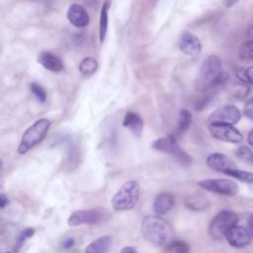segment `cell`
Instances as JSON below:
<instances>
[{
    "mask_svg": "<svg viewBox=\"0 0 253 253\" xmlns=\"http://www.w3.org/2000/svg\"><path fill=\"white\" fill-rule=\"evenodd\" d=\"M243 114L247 119L253 121V98L245 102L243 106Z\"/></svg>",
    "mask_w": 253,
    "mask_h": 253,
    "instance_id": "f1b7e54d",
    "label": "cell"
},
{
    "mask_svg": "<svg viewBox=\"0 0 253 253\" xmlns=\"http://www.w3.org/2000/svg\"><path fill=\"white\" fill-rule=\"evenodd\" d=\"M175 206V197L169 192H162L158 194L153 201L152 208L156 214L163 215L169 212Z\"/></svg>",
    "mask_w": 253,
    "mask_h": 253,
    "instance_id": "5bb4252c",
    "label": "cell"
},
{
    "mask_svg": "<svg viewBox=\"0 0 253 253\" xmlns=\"http://www.w3.org/2000/svg\"><path fill=\"white\" fill-rule=\"evenodd\" d=\"M121 252H122V253H125V252H130V253H132V252H136V249H135L134 247L127 246V247H125V248L121 249Z\"/></svg>",
    "mask_w": 253,
    "mask_h": 253,
    "instance_id": "8d00e7d4",
    "label": "cell"
},
{
    "mask_svg": "<svg viewBox=\"0 0 253 253\" xmlns=\"http://www.w3.org/2000/svg\"><path fill=\"white\" fill-rule=\"evenodd\" d=\"M250 93V88L247 87V86H238L236 88V91L234 92V96L238 97L239 99H242V98H245L248 94Z\"/></svg>",
    "mask_w": 253,
    "mask_h": 253,
    "instance_id": "4dcf8cb0",
    "label": "cell"
},
{
    "mask_svg": "<svg viewBox=\"0 0 253 253\" xmlns=\"http://www.w3.org/2000/svg\"><path fill=\"white\" fill-rule=\"evenodd\" d=\"M123 126L126 128H128L133 134L138 136L141 134L143 129V120L138 114L133 112H127L125 115Z\"/></svg>",
    "mask_w": 253,
    "mask_h": 253,
    "instance_id": "e0dca14e",
    "label": "cell"
},
{
    "mask_svg": "<svg viewBox=\"0 0 253 253\" xmlns=\"http://www.w3.org/2000/svg\"><path fill=\"white\" fill-rule=\"evenodd\" d=\"M192 123V114L189 110L187 109H182L179 112V119H178V124H177V133L178 134H183L186 132Z\"/></svg>",
    "mask_w": 253,
    "mask_h": 253,
    "instance_id": "44dd1931",
    "label": "cell"
},
{
    "mask_svg": "<svg viewBox=\"0 0 253 253\" xmlns=\"http://www.w3.org/2000/svg\"><path fill=\"white\" fill-rule=\"evenodd\" d=\"M98 69V61L91 56L85 57L79 63V71L85 76L92 75Z\"/></svg>",
    "mask_w": 253,
    "mask_h": 253,
    "instance_id": "7402d4cb",
    "label": "cell"
},
{
    "mask_svg": "<svg viewBox=\"0 0 253 253\" xmlns=\"http://www.w3.org/2000/svg\"><path fill=\"white\" fill-rule=\"evenodd\" d=\"M110 6H111V1L106 0L101 9V15H100V42H104L107 35V31H108V12H109Z\"/></svg>",
    "mask_w": 253,
    "mask_h": 253,
    "instance_id": "ffe728a7",
    "label": "cell"
},
{
    "mask_svg": "<svg viewBox=\"0 0 253 253\" xmlns=\"http://www.w3.org/2000/svg\"><path fill=\"white\" fill-rule=\"evenodd\" d=\"M50 126V122L47 119H40L30 126L23 133L20 144L18 146V153L25 154L30 149L41 143L46 136Z\"/></svg>",
    "mask_w": 253,
    "mask_h": 253,
    "instance_id": "7a4b0ae2",
    "label": "cell"
},
{
    "mask_svg": "<svg viewBox=\"0 0 253 253\" xmlns=\"http://www.w3.org/2000/svg\"><path fill=\"white\" fill-rule=\"evenodd\" d=\"M226 175L233 177L234 179H237L241 182L244 183H248V184H253V173L252 172H248L245 170H239L237 168L231 169L229 170Z\"/></svg>",
    "mask_w": 253,
    "mask_h": 253,
    "instance_id": "603a6c76",
    "label": "cell"
},
{
    "mask_svg": "<svg viewBox=\"0 0 253 253\" xmlns=\"http://www.w3.org/2000/svg\"><path fill=\"white\" fill-rule=\"evenodd\" d=\"M238 55L241 60L253 59V40L244 42L238 50Z\"/></svg>",
    "mask_w": 253,
    "mask_h": 253,
    "instance_id": "cb8c5ba5",
    "label": "cell"
},
{
    "mask_svg": "<svg viewBox=\"0 0 253 253\" xmlns=\"http://www.w3.org/2000/svg\"><path fill=\"white\" fill-rule=\"evenodd\" d=\"M167 251L170 252H178V253H185L188 252L190 250L188 244L185 241L182 240H173L167 247H166Z\"/></svg>",
    "mask_w": 253,
    "mask_h": 253,
    "instance_id": "484cf974",
    "label": "cell"
},
{
    "mask_svg": "<svg viewBox=\"0 0 253 253\" xmlns=\"http://www.w3.org/2000/svg\"><path fill=\"white\" fill-rule=\"evenodd\" d=\"M35 234V229L33 227H27L24 230H22L20 232V234L18 235V237L16 238V242H15V251L18 252L20 251V249L22 248V246L24 245V243L31 237H33V235Z\"/></svg>",
    "mask_w": 253,
    "mask_h": 253,
    "instance_id": "d4e9b609",
    "label": "cell"
},
{
    "mask_svg": "<svg viewBox=\"0 0 253 253\" xmlns=\"http://www.w3.org/2000/svg\"><path fill=\"white\" fill-rule=\"evenodd\" d=\"M248 37L253 40V27H251V28L248 30Z\"/></svg>",
    "mask_w": 253,
    "mask_h": 253,
    "instance_id": "74e56055",
    "label": "cell"
},
{
    "mask_svg": "<svg viewBox=\"0 0 253 253\" xmlns=\"http://www.w3.org/2000/svg\"><path fill=\"white\" fill-rule=\"evenodd\" d=\"M209 131L212 137L220 141L229 143H240L242 141L241 132L234 127L233 125L211 123L209 126Z\"/></svg>",
    "mask_w": 253,
    "mask_h": 253,
    "instance_id": "9c48e42d",
    "label": "cell"
},
{
    "mask_svg": "<svg viewBox=\"0 0 253 253\" xmlns=\"http://www.w3.org/2000/svg\"><path fill=\"white\" fill-rule=\"evenodd\" d=\"M111 213L107 209L95 208L89 210H78L73 211L68 219L67 224L71 227L83 224H98L109 219Z\"/></svg>",
    "mask_w": 253,
    "mask_h": 253,
    "instance_id": "8992f818",
    "label": "cell"
},
{
    "mask_svg": "<svg viewBox=\"0 0 253 253\" xmlns=\"http://www.w3.org/2000/svg\"><path fill=\"white\" fill-rule=\"evenodd\" d=\"M241 119V112L233 105H225L215 109L210 116L209 122L211 123H223L235 125Z\"/></svg>",
    "mask_w": 253,
    "mask_h": 253,
    "instance_id": "30bf717a",
    "label": "cell"
},
{
    "mask_svg": "<svg viewBox=\"0 0 253 253\" xmlns=\"http://www.w3.org/2000/svg\"><path fill=\"white\" fill-rule=\"evenodd\" d=\"M247 141L249 143V145H251L253 147V128L248 132L247 135Z\"/></svg>",
    "mask_w": 253,
    "mask_h": 253,
    "instance_id": "d590c367",
    "label": "cell"
},
{
    "mask_svg": "<svg viewBox=\"0 0 253 253\" xmlns=\"http://www.w3.org/2000/svg\"><path fill=\"white\" fill-rule=\"evenodd\" d=\"M74 243H75L74 238L73 237H68V238L64 239V241L62 242V247L64 249H69L74 245Z\"/></svg>",
    "mask_w": 253,
    "mask_h": 253,
    "instance_id": "1f68e13d",
    "label": "cell"
},
{
    "mask_svg": "<svg viewBox=\"0 0 253 253\" xmlns=\"http://www.w3.org/2000/svg\"><path fill=\"white\" fill-rule=\"evenodd\" d=\"M238 222V216L234 211H222L218 212L210 222L209 234L214 240L225 238L227 230Z\"/></svg>",
    "mask_w": 253,
    "mask_h": 253,
    "instance_id": "52a82bcc",
    "label": "cell"
},
{
    "mask_svg": "<svg viewBox=\"0 0 253 253\" xmlns=\"http://www.w3.org/2000/svg\"><path fill=\"white\" fill-rule=\"evenodd\" d=\"M221 73V61L217 55H209L201 64L196 80V86L200 90L213 87L215 80Z\"/></svg>",
    "mask_w": 253,
    "mask_h": 253,
    "instance_id": "277c9868",
    "label": "cell"
},
{
    "mask_svg": "<svg viewBox=\"0 0 253 253\" xmlns=\"http://www.w3.org/2000/svg\"><path fill=\"white\" fill-rule=\"evenodd\" d=\"M152 148L172 156L178 163L183 166H189L192 163L191 155H189L179 146L174 135H167L157 138L153 141Z\"/></svg>",
    "mask_w": 253,
    "mask_h": 253,
    "instance_id": "5b68a950",
    "label": "cell"
},
{
    "mask_svg": "<svg viewBox=\"0 0 253 253\" xmlns=\"http://www.w3.org/2000/svg\"><path fill=\"white\" fill-rule=\"evenodd\" d=\"M185 206L191 211H200L210 207V202L202 193H194L185 199Z\"/></svg>",
    "mask_w": 253,
    "mask_h": 253,
    "instance_id": "ac0fdd59",
    "label": "cell"
},
{
    "mask_svg": "<svg viewBox=\"0 0 253 253\" xmlns=\"http://www.w3.org/2000/svg\"><path fill=\"white\" fill-rule=\"evenodd\" d=\"M198 184L201 188L207 191L223 195V196H234L238 193V190H239L237 183L230 179H223V178L206 179V180L200 181Z\"/></svg>",
    "mask_w": 253,
    "mask_h": 253,
    "instance_id": "ba28073f",
    "label": "cell"
},
{
    "mask_svg": "<svg viewBox=\"0 0 253 253\" xmlns=\"http://www.w3.org/2000/svg\"><path fill=\"white\" fill-rule=\"evenodd\" d=\"M0 205H1V209H5L8 205H9V199L7 198V196L3 193L0 194Z\"/></svg>",
    "mask_w": 253,
    "mask_h": 253,
    "instance_id": "d6a6232c",
    "label": "cell"
},
{
    "mask_svg": "<svg viewBox=\"0 0 253 253\" xmlns=\"http://www.w3.org/2000/svg\"><path fill=\"white\" fill-rule=\"evenodd\" d=\"M67 19L74 27L77 28L86 27L90 21L89 15L86 10L78 4H72L68 8Z\"/></svg>",
    "mask_w": 253,
    "mask_h": 253,
    "instance_id": "9a60e30c",
    "label": "cell"
},
{
    "mask_svg": "<svg viewBox=\"0 0 253 253\" xmlns=\"http://www.w3.org/2000/svg\"><path fill=\"white\" fill-rule=\"evenodd\" d=\"M38 62L43 66L45 69L51 71V72H60L64 69V65L61 61V59L49 52V51H42L38 55Z\"/></svg>",
    "mask_w": 253,
    "mask_h": 253,
    "instance_id": "2e32d148",
    "label": "cell"
},
{
    "mask_svg": "<svg viewBox=\"0 0 253 253\" xmlns=\"http://www.w3.org/2000/svg\"><path fill=\"white\" fill-rule=\"evenodd\" d=\"M238 76H239L240 80L242 79V80H244V81H246L248 83L253 84V66H250V67L246 68L243 71V73L241 75L238 74Z\"/></svg>",
    "mask_w": 253,
    "mask_h": 253,
    "instance_id": "f546056e",
    "label": "cell"
},
{
    "mask_svg": "<svg viewBox=\"0 0 253 253\" xmlns=\"http://www.w3.org/2000/svg\"><path fill=\"white\" fill-rule=\"evenodd\" d=\"M239 0H223V4L226 8H229L231 6H233L234 4H236Z\"/></svg>",
    "mask_w": 253,
    "mask_h": 253,
    "instance_id": "e575fe53",
    "label": "cell"
},
{
    "mask_svg": "<svg viewBox=\"0 0 253 253\" xmlns=\"http://www.w3.org/2000/svg\"><path fill=\"white\" fill-rule=\"evenodd\" d=\"M139 185L134 180L125 182L116 192L112 199V206L115 211H128L132 209L139 199Z\"/></svg>",
    "mask_w": 253,
    "mask_h": 253,
    "instance_id": "3957f363",
    "label": "cell"
},
{
    "mask_svg": "<svg viewBox=\"0 0 253 253\" xmlns=\"http://www.w3.org/2000/svg\"><path fill=\"white\" fill-rule=\"evenodd\" d=\"M251 234L247 228L239 225L231 226L225 233V239L230 246L235 248H244L251 242Z\"/></svg>",
    "mask_w": 253,
    "mask_h": 253,
    "instance_id": "8fae6325",
    "label": "cell"
},
{
    "mask_svg": "<svg viewBox=\"0 0 253 253\" xmlns=\"http://www.w3.org/2000/svg\"><path fill=\"white\" fill-rule=\"evenodd\" d=\"M141 233L145 240L160 247H167L175 237L172 224L159 214L147 215L142 219Z\"/></svg>",
    "mask_w": 253,
    "mask_h": 253,
    "instance_id": "6da1fadb",
    "label": "cell"
},
{
    "mask_svg": "<svg viewBox=\"0 0 253 253\" xmlns=\"http://www.w3.org/2000/svg\"><path fill=\"white\" fill-rule=\"evenodd\" d=\"M207 165L217 172L226 174L229 170L236 168L235 163L227 155L222 153H211L207 158Z\"/></svg>",
    "mask_w": 253,
    "mask_h": 253,
    "instance_id": "7c38bea8",
    "label": "cell"
},
{
    "mask_svg": "<svg viewBox=\"0 0 253 253\" xmlns=\"http://www.w3.org/2000/svg\"><path fill=\"white\" fill-rule=\"evenodd\" d=\"M113 243V238L110 235H103L93 240L85 249L86 252L91 253H105L108 252Z\"/></svg>",
    "mask_w": 253,
    "mask_h": 253,
    "instance_id": "d6986e66",
    "label": "cell"
},
{
    "mask_svg": "<svg viewBox=\"0 0 253 253\" xmlns=\"http://www.w3.org/2000/svg\"><path fill=\"white\" fill-rule=\"evenodd\" d=\"M235 154L239 159L246 161V162L253 163V152L249 147L242 145L236 149Z\"/></svg>",
    "mask_w": 253,
    "mask_h": 253,
    "instance_id": "83f0119b",
    "label": "cell"
},
{
    "mask_svg": "<svg viewBox=\"0 0 253 253\" xmlns=\"http://www.w3.org/2000/svg\"><path fill=\"white\" fill-rule=\"evenodd\" d=\"M247 229L249 230L251 236L253 237V214H251L247 220Z\"/></svg>",
    "mask_w": 253,
    "mask_h": 253,
    "instance_id": "836d02e7",
    "label": "cell"
},
{
    "mask_svg": "<svg viewBox=\"0 0 253 253\" xmlns=\"http://www.w3.org/2000/svg\"><path fill=\"white\" fill-rule=\"evenodd\" d=\"M30 89H31V92L34 94V96L38 99V101L40 103H44L45 102L46 92H45V90L43 89V87L42 85L34 82L30 85Z\"/></svg>",
    "mask_w": 253,
    "mask_h": 253,
    "instance_id": "4316f807",
    "label": "cell"
},
{
    "mask_svg": "<svg viewBox=\"0 0 253 253\" xmlns=\"http://www.w3.org/2000/svg\"><path fill=\"white\" fill-rule=\"evenodd\" d=\"M180 50L187 55H197L202 50L200 40L192 33L186 32L182 35L179 42Z\"/></svg>",
    "mask_w": 253,
    "mask_h": 253,
    "instance_id": "4fadbf2b",
    "label": "cell"
}]
</instances>
